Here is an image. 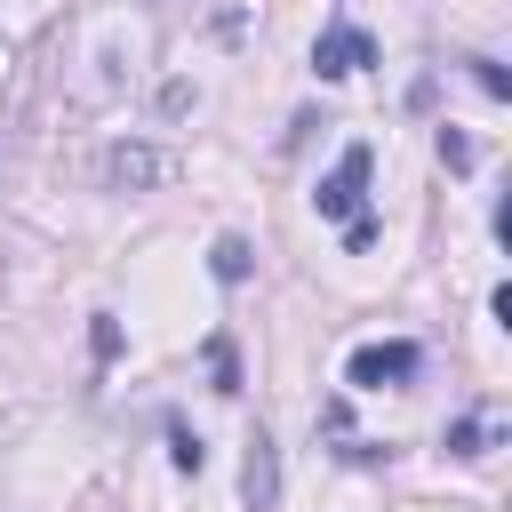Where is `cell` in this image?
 <instances>
[{
    "label": "cell",
    "instance_id": "cell-5",
    "mask_svg": "<svg viewBox=\"0 0 512 512\" xmlns=\"http://www.w3.org/2000/svg\"><path fill=\"white\" fill-rule=\"evenodd\" d=\"M240 488H248V512H272V504H280V456H272L264 432L248 440V480H240Z\"/></svg>",
    "mask_w": 512,
    "mask_h": 512
},
{
    "label": "cell",
    "instance_id": "cell-2",
    "mask_svg": "<svg viewBox=\"0 0 512 512\" xmlns=\"http://www.w3.org/2000/svg\"><path fill=\"white\" fill-rule=\"evenodd\" d=\"M416 368H424V352L408 336H392V344H360L344 360V384L352 392H400V384H416Z\"/></svg>",
    "mask_w": 512,
    "mask_h": 512
},
{
    "label": "cell",
    "instance_id": "cell-11",
    "mask_svg": "<svg viewBox=\"0 0 512 512\" xmlns=\"http://www.w3.org/2000/svg\"><path fill=\"white\" fill-rule=\"evenodd\" d=\"M88 344H96V360H120V320H112V312H96V328H88Z\"/></svg>",
    "mask_w": 512,
    "mask_h": 512
},
{
    "label": "cell",
    "instance_id": "cell-6",
    "mask_svg": "<svg viewBox=\"0 0 512 512\" xmlns=\"http://www.w3.org/2000/svg\"><path fill=\"white\" fill-rule=\"evenodd\" d=\"M208 272H216L224 288H240V280L256 272V248H248L240 232H216V248H208Z\"/></svg>",
    "mask_w": 512,
    "mask_h": 512
},
{
    "label": "cell",
    "instance_id": "cell-4",
    "mask_svg": "<svg viewBox=\"0 0 512 512\" xmlns=\"http://www.w3.org/2000/svg\"><path fill=\"white\" fill-rule=\"evenodd\" d=\"M168 168H176V160H168V152H152V144H104V160H96L104 192H152Z\"/></svg>",
    "mask_w": 512,
    "mask_h": 512
},
{
    "label": "cell",
    "instance_id": "cell-9",
    "mask_svg": "<svg viewBox=\"0 0 512 512\" xmlns=\"http://www.w3.org/2000/svg\"><path fill=\"white\" fill-rule=\"evenodd\" d=\"M464 64H472V80H480V88H488V96H496V104H504V96H512V72H504V64H496V56H464Z\"/></svg>",
    "mask_w": 512,
    "mask_h": 512
},
{
    "label": "cell",
    "instance_id": "cell-1",
    "mask_svg": "<svg viewBox=\"0 0 512 512\" xmlns=\"http://www.w3.org/2000/svg\"><path fill=\"white\" fill-rule=\"evenodd\" d=\"M368 168H376V152H368V144H344L336 168L312 184V208H320L328 224H368Z\"/></svg>",
    "mask_w": 512,
    "mask_h": 512
},
{
    "label": "cell",
    "instance_id": "cell-7",
    "mask_svg": "<svg viewBox=\"0 0 512 512\" xmlns=\"http://www.w3.org/2000/svg\"><path fill=\"white\" fill-rule=\"evenodd\" d=\"M488 432H496L488 416H456V424L440 432V448H448V456H488Z\"/></svg>",
    "mask_w": 512,
    "mask_h": 512
},
{
    "label": "cell",
    "instance_id": "cell-12",
    "mask_svg": "<svg viewBox=\"0 0 512 512\" xmlns=\"http://www.w3.org/2000/svg\"><path fill=\"white\" fill-rule=\"evenodd\" d=\"M160 112H192V80H168L160 88Z\"/></svg>",
    "mask_w": 512,
    "mask_h": 512
},
{
    "label": "cell",
    "instance_id": "cell-10",
    "mask_svg": "<svg viewBox=\"0 0 512 512\" xmlns=\"http://www.w3.org/2000/svg\"><path fill=\"white\" fill-rule=\"evenodd\" d=\"M432 144H440V160H448V168H456V176H464V168H472V136H464V128H440V136H432Z\"/></svg>",
    "mask_w": 512,
    "mask_h": 512
},
{
    "label": "cell",
    "instance_id": "cell-8",
    "mask_svg": "<svg viewBox=\"0 0 512 512\" xmlns=\"http://www.w3.org/2000/svg\"><path fill=\"white\" fill-rule=\"evenodd\" d=\"M168 464H176V472H200V464H208V448H200V432H184V424H168Z\"/></svg>",
    "mask_w": 512,
    "mask_h": 512
},
{
    "label": "cell",
    "instance_id": "cell-3",
    "mask_svg": "<svg viewBox=\"0 0 512 512\" xmlns=\"http://www.w3.org/2000/svg\"><path fill=\"white\" fill-rule=\"evenodd\" d=\"M376 64V32H360V24H328L320 40H312V72L320 80H352V72H368Z\"/></svg>",
    "mask_w": 512,
    "mask_h": 512
}]
</instances>
